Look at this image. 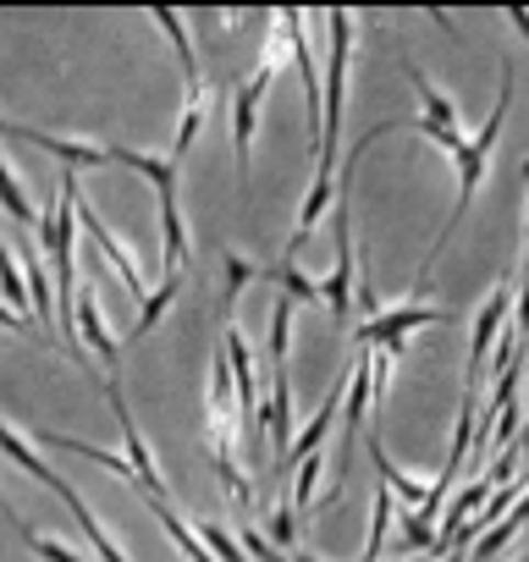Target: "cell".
I'll use <instances>...</instances> for the list:
<instances>
[{"instance_id": "obj_1", "label": "cell", "mask_w": 529, "mask_h": 562, "mask_svg": "<svg viewBox=\"0 0 529 562\" xmlns=\"http://www.w3.org/2000/svg\"><path fill=\"white\" fill-rule=\"evenodd\" d=\"M513 83H518V72H513V61H502V89H496V111H491V122L463 144V155H452V166H458V204H452V221H441L436 243L425 248V265H419V276H414V293H425V281H430V270H436L441 248L452 243V232H458V221L469 215V204H474L480 182L491 177V155H496V138H502V122H507V105H513Z\"/></svg>"}, {"instance_id": "obj_2", "label": "cell", "mask_w": 529, "mask_h": 562, "mask_svg": "<svg viewBox=\"0 0 529 562\" xmlns=\"http://www.w3.org/2000/svg\"><path fill=\"white\" fill-rule=\"evenodd\" d=\"M326 34H331V61L320 78V155H315V177L337 182V133H342V105H348V56H353V34L359 18L353 12H326Z\"/></svg>"}, {"instance_id": "obj_3", "label": "cell", "mask_w": 529, "mask_h": 562, "mask_svg": "<svg viewBox=\"0 0 529 562\" xmlns=\"http://www.w3.org/2000/svg\"><path fill=\"white\" fill-rule=\"evenodd\" d=\"M452 310L441 304H403V310H381L375 321H359L353 326V342L370 348V353H386V359H403L408 353V331L419 326H447Z\"/></svg>"}, {"instance_id": "obj_4", "label": "cell", "mask_w": 529, "mask_h": 562, "mask_svg": "<svg viewBox=\"0 0 529 562\" xmlns=\"http://www.w3.org/2000/svg\"><path fill=\"white\" fill-rule=\"evenodd\" d=\"M320 304L331 310L337 331H353V193H337V265L320 281Z\"/></svg>"}, {"instance_id": "obj_5", "label": "cell", "mask_w": 529, "mask_h": 562, "mask_svg": "<svg viewBox=\"0 0 529 562\" xmlns=\"http://www.w3.org/2000/svg\"><path fill=\"white\" fill-rule=\"evenodd\" d=\"M507 315H513V281H496L491 299H485L480 315H474V331H469V359H463V386H469V392H480L485 353H496V337L507 331Z\"/></svg>"}, {"instance_id": "obj_6", "label": "cell", "mask_w": 529, "mask_h": 562, "mask_svg": "<svg viewBox=\"0 0 529 562\" xmlns=\"http://www.w3.org/2000/svg\"><path fill=\"white\" fill-rule=\"evenodd\" d=\"M78 232H89L94 254H100V259H105V265L116 270V281H122V288H127V293H133V299L144 304V299H149V281H144L138 259H133V254L122 248V237H116V232H111V226L100 221V210H94V204H89L83 193H78Z\"/></svg>"}, {"instance_id": "obj_7", "label": "cell", "mask_w": 529, "mask_h": 562, "mask_svg": "<svg viewBox=\"0 0 529 562\" xmlns=\"http://www.w3.org/2000/svg\"><path fill=\"white\" fill-rule=\"evenodd\" d=\"M72 326H78V337L94 348V359L111 370V381H116V364H122V342H116V331L105 326V310H100V293H94V276L89 281H78V293H72Z\"/></svg>"}, {"instance_id": "obj_8", "label": "cell", "mask_w": 529, "mask_h": 562, "mask_svg": "<svg viewBox=\"0 0 529 562\" xmlns=\"http://www.w3.org/2000/svg\"><path fill=\"white\" fill-rule=\"evenodd\" d=\"M12 138H23V144H34V149H45V155H56L72 177L78 171H100V166H111V149L105 144H89V138H67V133H40V127H12Z\"/></svg>"}, {"instance_id": "obj_9", "label": "cell", "mask_w": 529, "mask_h": 562, "mask_svg": "<svg viewBox=\"0 0 529 562\" xmlns=\"http://www.w3.org/2000/svg\"><path fill=\"white\" fill-rule=\"evenodd\" d=\"M105 397H111V408H116V425H122V441H127V463H133V474H138V491H144V496H160V485H166V480H160V463H155L144 430L133 425V414H127V403H122V386L105 381Z\"/></svg>"}, {"instance_id": "obj_10", "label": "cell", "mask_w": 529, "mask_h": 562, "mask_svg": "<svg viewBox=\"0 0 529 562\" xmlns=\"http://www.w3.org/2000/svg\"><path fill=\"white\" fill-rule=\"evenodd\" d=\"M0 452H7V458H12L23 474H34L40 485H50V491H56L67 507H78V502H83V496L72 491V480H67V474H56V469L45 463V452H34V441H29V436H18L7 419H0Z\"/></svg>"}, {"instance_id": "obj_11", "label": "cell", "mask_w": 529, "mask_h": 562, "mask_svg": "<svg viewBox=\"0 0 529 562\" xmlns=\"http://www.w3.org/2000/svg\"><path fill=\"white\" fill-rule=\"evenodd\" d=\"M259 430H271V447H277V463L293 452V375L288 370H271V403L259 408Z\"/></svg>"}, {"instance_id": "obj_12", "label": "cell", "mask_w": 529, "mask_h": 562, "mask_svg": "<svg viewBox=\"0 0 529 562\" xmlns=\"http://www.w3.org/2000/svg\"><path fill=\"white\" fill-rule=\"evenodd\" d=\"M105 149H111V166L138 171V177L155 188V199H177V160H166V155H144V149H127V144H105Z\"/></svg>"}, {"instance_id": "obj_13", "label": "cell", "mask_w": 529, "mask_h": 562, "mask_svg": "<svg viewBox=\"0 0 529 562\" xmlns=\"http://www.w3.org/2000/svg\"><path fill=\"white\" fill-rule=\"evenodd\" d=\"M370 458H375V469H381V480H386V491L408 507V513H441V502L430 496V480H414V474H403V469H392V458L381 452V441H370Z\"/></svg>"}, {"instance_id": "obj_14", "label": "cell", "mask_w": 529, "mask_h": 562, "mask_svg": "<svg viewBox=\"0 0 529 562\" xmlns=\"http://www.w3.org/2000/svg\"><path fill=\"white\" fill-rule=\"evenodd\" d=\"M160 237H166V248H160V270L177 276V270L188 265V254H193V243H188V221H182V204H177V199H160Z\"/></svg>"}, {"instance_id": "obj_15", "label": "cell", "mask_w": 529, "mask_h": 562, "mask_svg": "<svg viewBox=\"0 0 529 562\" xmlns=\"http://www.w3.org/2000/svg\"><path fill=\"white\" fill-rule=\"evenodd\" d=\"M403 78H408V83H414V94H419V116H425V122H436V127H452V133H458V111H452V100H447V94L419 72V61H414V56H403Z\"/></svg>"}, {"instance_id": "obj_16", "label": "cell", "mask_w": 529, "mask_h": 562, "mask_svg": "<svg viewBox=\"0 0 529 562\" xmlns=\"http://www.w3.org/2000/svg\"><path fill=\"white\" fill-rule=\"evenodd\" d=\"M248 281H259V265H254L248 254H221V321H226V326H232V315H237V299H243Z\"/></svg>"}, {"instance_id": "obj_17", "label": "cell", "mask_w": 529, "mask_h": 562, "mask_svg": "<svg viewBox=\"0 0 529 562\" xmlns=\"http://www.w3.org/2000/svg\"><path fill=\"white\" fill-rule=\"evenodd\" d=\"M149 18H155V29H160V34L171 40L182 78H188V83H204V78H199V56H193V40H188V18H182V12H171V7H155Z\"/></svg>"}, {"instance_id": "obj_18", "label": "cell", "mask_w": 529, "mask_h": 562, "mask_svg": "<svg viewBox=\"0 0 529 562\" xmlns=\"http://www.w3.org/2000/svg\"><path fill=\"white\" fill-rule=\"evenodd\" d=\"M259 281H277V288H282V299H293V304H320V281H315V276H304L293 259L259 265Z\"/></svg>"}, {"instance_id": "obj_19", "label": "cell", "mask_w": 529, "mask_h": 562, "mask_svg": "<svg viewBox=\"0 0 529 562\" xmlns=\"http://www.w3.org/2000/svg\"><path fill=\"white\" fill-rule=\"evenodd\" d=\"M0 210H7L12 221H23V226H34L40 232V210H34V199H29V188H23V177H18V166L0 155Z\"/></svg>"}, {"instance_id": "obj_20", "label": "cell", "mask_w": 529, "mask_h": 562, "mask_svg": "<svg viewBox=\"0 0 529 562\" xmlns=\"http://www.w3.org/2000/svg\"><path fill=\"white\" fill-rule=\"evenodd\" d=\"M177 293H182V270L177 276H160L155 288H149V299L138 304V321H133V337H149L160 321H166V310L177 304Z\"/></svg>"}, {"instance_id": "obj_21", "label": "cell", "mask_w": 529, "mask_h": 562, "mask_svg": "<svg viewBox=\"0 0 529 562\" xmlns=\"http://www.w3.org/2000/svg\"><path fill=\"white\" fill-rule=\"evenodd\" d=\"M204 116H210V89L204 83H188L182 94V116H177V155H188L204 133Z\"/></svg>"}, {"instance_id": "obj_22", "label": "cell", "mask_w": 529, "mask_h": 562, "mask_svg": "<svg viewBox=\"0 0 529 562\" xmlns=\"http://www.w3.org/2000/svg\"><path fill=\"white\" fill-rule=\"evenodd\" d=\"M293 299L271 304V370H288V348H293Z\"/></svg>"}, {"instance_id": "obj_23", "label": "cell", "mask_w": 529, "mask_h": 562, "mask_svg": "<svg viewBox=\"0 0 529 562\" xmlns=\"http://www.w3.org/2000/svg\"><path fill=\"white\" fill-rule=\"evenodd\" d=\"M67 513L78 518V529L89 535V546H94V557H100V562H127V557H122V546L105 535V524L94 518V507H89V502H78V507H67Z\"/></svg>"}, {"instance_id": "obj_24", "label": "cell", "mask_w": 529, "mask_h": 562, "mask_svg": "<svg viewBox=\"0 0 529 562\" xmlns=\"http://www.w3.org/2000/svg\"><path fill=\"white\" fill-rule=\"evenodd\" d=\"M264 540H271L282 557H299V513H293V502H288V496L271 507V529H264Z\"/></svg>"}, {"instance_id": "obj_25", "label": "cell", "mask_w": 529, "mask_h": 562, "mask_svg": "<svg viewBox=\"0 0 529 562\" xmlns=\"http://www.w3.org/2000/svg\"><path fill=\"white\" fill-rule=\"evenodd\" d=\"M386 529H392V491L381 485V491H375V513H370V546H364L359 562H381V551H386Z\"/></svg>"}, {"instance_id": "obj_26", "label": "cell", "mask_w": 529, "mask_h": 562, "mask_svg": "<svg viewBox=\"0 0 529 562\" xmlns=\"http://www.w3.org/2000/svg\"><path fill=\"white\" fill-rule=\"evenodd\" d=\"M23 529V546L34 551V557H45V562H89V557H78L67 540H50V535H40L34 524H18Z\"/></svg>"}, {"instance_id": "obj_27", "label": "cell", "mask_w": 529, "mask_h": 562, "mask_svg": "<svg viewBox=\"0 0 529 562\" xmlns=\"http://www.w3.org/2000/svg\"><path fill=\"white\" fill-rule=\"evenodd\" d=\"M232 535H237V546L248 551V562H293V557H282L271 540H264V529H248V524H232Z\"/></svg>"}, {"instance_id": "obj_28", "label": "cell", "mask_w": 529, "mask_h": 562, "mask_svg": "<svg viewBox=\"0 0 529 562\" xmlns=\"http://www.w3.org/2000/svg\"><path fill=\"white\" fill-rule=\"evenodd\" d=\"M397 518H403V546H425V551L436 546V529H430V513H408V507H403Z\"/></svg>"}, {"instance_id": "obj_29", "label": "cell", "mask_w": 529, "mask_h": 562, "mask_svg": "<svg viewBox=\"0 0 529 562\" xmlns=\"http://www.w3.org/2000/svg\"><path fill=\"white\" fill-rule=\"evenodd\" d=\"M0 326H7V331H23V337H40V326H34L29 315H18V310H7V304H0Z\"/></svg>"}, {"instance_id": "obj_30", "label": "cell", "mask_w": 529, "mask_h": 562, "mask_svg": "<svg viewBox=\"0 0 529 562\" xmlns=\"http://www.w3.org/2000/svg\"><path fill=\"white\" fill-rule=\"evenodd\" d=\"M507 524H529V491L513 502V513H507Z\"/></svg>"}, {"instance_id": "obj_31", "label": "cell", "mask_w": 529, "mask_h": 562, "mask_svg": "<svg viewBox=\"0 0 529 562\" xmlns=\"http://www.w3.org/2000/svg\"><path fill=\"white\" fill-rule=\"evenodd\" d=\"M507 23H513V29L529 40V12H524V7H513V12H507Z\"/></svg>"}, {"instance_id": "obj_32", "label": "cell", "mask_w": 529, "mask_h": 562, "mask_svg": "<svg viewBox=\"0 0 529 562\" xmlns=\"http://www.w3.org/2000/svg\"><path fill=\"white\" fill-rule=\"evenodd\" d=\"M0 513H7V518H12V524H23V518H18V513H12V502H7V496H0Z\"/></svg>"}, {"instance_id": "obj_33", "label": "cell", "mask_w": 529, "mask_h": 562, "mask_svg": "<svg viewBox=\"0 0 529 562\" xmlns=\"http://www.w3.org/2000/svg\"><path fill=\"white\" fill-rule=\"evenodd\" d=\"M12 127H18V122H7V116H0V138H12Z\"/></svg>"}, {"instance_id": "obj_34", "label": "cell", "mask_w": 529, "mask_h": 562, "mask_svg": "<svg viewBox=\"0 0 529 562\" xmlns=\"http://www.w3.org/2000/svg\"><path fill=\"white\" fill-rule=\"evenodd\" d=\"M524 243H529V210H524Z\"/></svg>"}, {"instance_id": "obj_35", "label": "cell", "mask_w": 529, "mask_h": 562, "mask_svg": "<svg viewBox=\"0 0 529 562\" xmlns=\"http://www.w3.org/2000/svg\"><path fill=\"white\" fill-rule=\"evenodd\" d=\"M447 562H463V551H452V557H447Z\"/></svg>"}, {"instance_id": "obj_36", "label": "cell", "mask_w": 529, "mask_h": 562, "mask_svg": "<svg viewBox=\"0 0 529 562\" xmlns=\"http://www.w3.org/2000/svg\"><path fill=\"white\" fill-rule=\"evenodd\" d=\"M524 182H529V160H524Z\"/></svg>"}]
</instances>
